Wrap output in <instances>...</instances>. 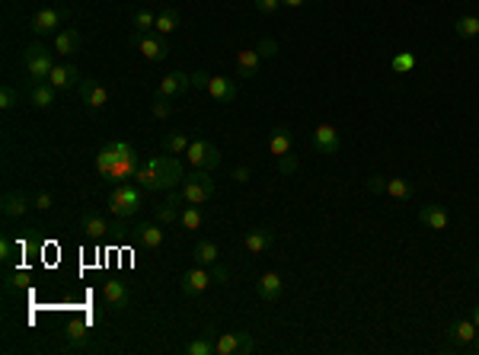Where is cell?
<instances>
[{
  "instance_id": "ee69618b",
  "label": "cell",
  "mask_w": 479,
  "mask_h": 355,
  "mask_svg": "<svg viewBox=\"0 0 479 355\" xmlns=\"http://www.w3.org/2000/svg\"><path fill=\"white\" fill-rule=\"evenodd\" d=\"M278 173H281V176H291V173H297V157H294V154L278 157Z\"/></svg>"
},
{
  "instance_id": "681fc988",
  "label": "cell",
  "mask_w": 479,
  "mask_h": 355,
  "mask_svg": "<svg viewBox=\"0 0 479 355\" xmlns=\"http://www.w3.org/2000/svg\"><path fill=\"white\" fill-rule=\"evenodd\" d=\"M211 275H214V285H227L231 282V269H224V266H211Z\"/></svg>"
},
{
  "instance_id": "836d02e7",
  "label": "cell",
  "mask_w": 479,
  "mask_h": 355,
  "mask_svg": "<svg viewBox=\"0 0 479 355\" xmlns=\"http://www.w3.org/2000/svg\"><path fill=\"white\" fill-rule=\"evenodd\" d=\"M202 221H205V215H202V208L198 205H185L183 211H179V225H183V231H198Z\"/></svg>"
},
{
  "instance_id": "4dcf8cb0",
  "label": "cell",
  "mask_w": 479,
  "mask_h": 355,
  "mask_svg": "<svg viewBox=\"0 0 479 355\" xmlns=\"http://www.w3.org/2000/svg\"><path fill=\"white\" fill-rule=\"evenodd\" d=\"M179 29V13H176L173 7H163L157 13V26H154V32H160V36H170V32H176Z\"/></svg>"
},
{
  "instance_id": "9c48e42d",
  "label": "cell",
  "mask_w": 479,
  "mask_h": 355,
  "mask_svg": "<svg viewBox=\"0 0 479 355\" xmlns=\"http://www.w3.org/2000/svg\"><path fill=\"white\" fill-rule=\"evenodd\" d=\"M214 349H218V355H249L256 349V343L246 330H233V333H221L214 339Z\"/></svg>"
},
{
  "instance_id": "f5cc1de1",
  "label": "cell",
  "mask_w": 479,
  "mask_h": 355,
  "mask_svg": "<svg viewBox=\"0 0 479 355\" xmlns=\"http://www.w3.org/2000/svg\"><path fill=\"white\" fill-rule=\"evenodd\" d=\"M470 320H473V323H476V327H479V304H476V308H473V314H470Z\"/></svg>"
},
{
  "instance_id": "e575fe53",
  "label": "cell",
  "mask_w": 479,
  "mask_h": 355,
  "mask_svg": "<svg viewBox=\"0 0 479 355\" xmlns=\"http://www.w3.org/2000/svg\"><path fill=\"white\" fill-rule=\"evenodd\" d=\"M189 144H192V141L185 138L183 131H170V135L163 138V154H185Z\"/></svg>"
},
{
  "instance_id": "f6af8a7d",
  "label": "cell",
  "mask_w": 479,
  "mask_h": 355,
  "mask_svg": "<svg viewBox=\"0 0 479 355\" xmlns=\"http://www.w3.org/2000/svg\"><path fill=\"white\" fill-rule=\"evenodd\" d=\"M368 192H374V196H380V192H387V176H380V173H374V176L368 179Z\"/></svg>"
},
{
  "instance_id": "d590c367",
  "label": "cell",
  "mask_w": 479,
  "mask_h": 355,
  "mask_svg": "<svg viewBox=\"0 0 479 355\" xmlns=\"http://www.w3.org/2000/svg\"><path fill=\"white\" fill-rule=\"evenodd\" d=\"M454 36H460V38L479 36V16H460V19H454Z\"/></svg>"
},
{
  "instance_id": "db71d44e",
  "label": "cell",
  "mask_w": 479,
  "mask_h": 355,
  "mask_svg": "<svg viewBox=\"0 0 479 355\" xmlns=\"http://www.w3.org/2000/svg\"><path fill=\"white\" fill-rule=\"evenodd\" d=\"M473 352H479V333H476V339H473Z\"/></svg>"
},
{
  "instance_id": "4316f807",
  "label": "cell",
  "mask_w": 479,
  "mask_h": 355,
  "mask_svg": "<svg viewBox=\"0 0 479 355\" xmlns=\"http://www.w3.org/2000/svg\"><path fill=\"white\" fill-rule=\"evenodd\" d=\"M259 65H262V55H259L256 48H243L237 55V74L240 77H256Z\"/></svg>"
},
{
  "instance_id": "ac0fdd59",
  "label": "cell",
  "mask_w": 479,
  "mask_h": 355,
  "mask_svg": "<svg viewBox=\"0 0 479 355\" xmlns=\"http://www.w3.org/2000/svg\"><path fill=\"white\" fill-rule=\"evenodd\" d=\"M192 87V74H185V71H173V74H166L163 80H160V87H157V93H163V96H179V93H185Z\"/></svg>"
},
{
  "instance_id": "2e32d148",
  "label": "cell",
  "mask_w": 479,
  "mask_h": 355,
  "mask_svg": "<svg viewBox=\"0 0 479 355\" xmlns=\"http://www.w3.org/2000/svg\"><path fill=\"white\" fill-rule=\"evenodd\" d=\"M77 90H80V100L90 106V109H102V106L109 103V90L102 84H96V80H80Z\"/></svg>"
},
{
  "instance_id": "ab89813d",
  "label": "cell",
  "mask_w": 479,
  "mask_h": 355,
  "mask_svg": "<svg viewBox=\"0 0 479 355\" xmlns=\"http://www.w3.org/2000/svg\"><path fill=\"white\" fill-rule=\"evenodd\" d=\"M150 113L157 115V119H166V115L173 113V103H170V96H163V93L154 96V103H150Z\"/></svg>"
},
{
  "instance_id": "cb8c5ba5",
  "label": "cell",
  "mask_w": 479,
  "mask_h": 355,
  "mask_svg": "<svg viewBox=\"0 0 479 355\" xmlns=\"http://www.w3.org/2000/svg\"><path fill=\"white\" fill-rule=\"evenodd\" d=\"M135 240L141 243V247H148V250H157V247H163V227L157 225H138L135 227Z\"/></svg>"
},
{
  "instance_id": "e0dca14e",
  "label": "cell",
  "mask_w": 479,
  "mask_h": 355,
  "mask_svg": "<svg viewBox=\"0 0 479 355\" xmlns=\"http://www.w3.org/2000/svg\"><path fill=\"white\" fill-rule=\"evenodd\" d=\"M419 221H422L425 227H432V231H447L451 215H447L444 205H422L419 208Z\"/></svg>"
},
{
  "instance_id": "52a82bcc",
  "label": "cell",
  "mask_w": 479,
  "mask_h": 355,
  "mask_svg": "<svg viewBox=\"0 0 479 355\" xmlns=\"http://www.w3.org/2000/svg\"><path fill=\"white\" fill-rule=\"evenodd\" d=\"M131 42L138 45V51L148 61H166L170 58V42H166V36H160V32H131Z\"/></svg>"
},
{
  "instance_id": "83f0119b",
  "label": "cell",
  "mask_w": 479,
  "mask_h": 355,
  "mask_svg": "<svg viewBox=\"0 0 479 355\" xmlns=\"http://www.w3.org/2000/svg\"><path fill=\"white\" fill-rule=\"evenodd\" d=\"M291 144H294V141H291V131H288V128H272V135H268V150L275 154V160L294 154Z\"/></svg>"
},
{
  "instance_id": "5bb4252c",
  "label": "cell",
  "mask_w": 479,
  "mask_h": 355,
  "mask_svg": "<svg viewBox=\"0 0 479 355\" xmlns=\"http://www.w3.org/2000/svg\"><path fill=\"white\" fill-rule=\"evenodd\" d=\"M65 346L71 352H83V349H90V327L83 323V320H71L65 327Z\"/></svg>"
},
{
  "instance_id": "ba28073f",
  "label": "cell",
  "mask_w": 479,
  "mask_h": 355,
  "mask_svg": "<svg viewBox=\"0 0 479 355\" xmlns=\"http://www.w3.org/2000/svg\"><path fill=\"white\" fill-rule=\"evenodd\" d=\"M80 231L90 237V240H102V237L119 234V231H125V227H121V218L106 221V218L96 215V211H83V215H80Z\"/></svg>"
},
{
  "instance_id": "11a10c76",
  "label": "cell",
  "mask_w": 479,
  "mask_h": 355,
  "mask_svg": "<svg viewBox=\"0 0 479 355\" xmlns=\"http://www.w3.org/2000/svg\"><path fill=\"white\" fill-rule=\"evenodd\" d=\"M473 269H476V272H479V260H476V266H473Z\"/></svg>"
},
{
  "instance_id": "816d5d0a",
  "label": "cell",
  "mask_w": 479,
  "mask_h": 355,
  "mask_svg": "<svg viewBox=\"0 0 479 355\" xmlns=\"http://www.w3.org/2000/svg\"><path fill=\"white\" fill-rule=\"evenodd\" d=\"M281 3H285V7H304L307 0H281Z\"/></svg>"
},
{
  "instance_id": "f1b7e54d",
  "label": "cell",
  "mask_w": 479,
  "mask_h": 355,
  "mask_svg": "<svg viewBox=\"0 0 479 355\" xmlns=\"http://www.w3.org/2000/svg\"><path fill=\"white\" fill-rule=\"evenodd\" d=\"M214 336H218V333L208 327V330H205V336L192 339V343L185 346V355H214V352H218V349H214Z\"/></svg>"
},
{
  "instance_id": "8fae6325",
  "label": "cell",
  "mask_w": 479,
  "mask_h": 355,
  "mask_svg": "<svg viewBox=\"0 0 479 355\" xmlns=\"http://www.w3.org/2000/svg\"><path fill=\"white\" fill-rule=\"evenodd\" d=\"M61 26H65V13H61V10H51V7L38 10L36 16L29 19V29H32L38 38L42 36H58Z\"/></svg>"
},
{
  "instance_id": "9a60e30c",
  "label": "cell",
  "mask_w": 479,
  "mask_h": 355,
  "mask_svg": "<svg viewBox=\"0 0 479 355\" xmlns=\"http://www.w3.org/2000/svg\"><path fill=\"white\" fill-rule=\"evenodd\" d=\"M29 208H32V198H29L26 192H16V189H13V192H3V198H0V211L7 218H23Z\"/></svg>"
},
{
  "instance_id": "ffe728a7",
  "label": "cell",
  "mask_w": 479,
  "mask_h": 355,
  "mask_svg": "<svg viewBox=\"0 0 479 355\" xmlns=\"http://www.w3.org/2000/svg\"><path fill=\"white\" fill-rule=\"evenodd\" d=\"M48 84L55 90H71L74 84H80V71L74 65H55L51 74H48Z\"/></svg>"
},
{
  "instance_id": "7c38bea8",
  "label": "cell",
  "mask_w": 479,
  "mask_h": 355,
  "mask_svg": "<svg viewBox=\"0 0 479 355\" xmlns=\"http://www.w3.org/2000/svg\"><path fill=\"white\" fill-rule=\"evenodd\" d=\"M314 148H316V154H326V157L339 154V148H342L339 131L332 128V125H316L314 128Z\"/></svg>"
},
{
  "instance_id": "603a6c76",
  "label": "cell",
  "mask_w": 479,
  "mask_h": 355,
  "mask_svg": "<svg viewBox=\"0 0 479 355\" xmlns=\"http://www.w3.org/2000/svg\"><path fill=\"white\" fill-rule=\"evenodd\" d=\"M272 243H275V231L262 225V227H256V231H249L246 240H243V247H246L249 253H266Z\"/></svg>"
},
{
  "instance_id": "5b68a950",
  "label": "cell",
  "mask_w": 479,
  "mask_h": 355,
  "mask_svg": "<svg viewBox=\"0 0 479 355\" xmlns=\"http://www.w3.org/2000/svg\"><path fill=\"white\" fill-rule=\"evenodd\" d=\"M179 189H183V196H185V205H202V202H208L214 196V179L208 170L195 167L192 173H185Z\"/></svg>"
},
{
  "instance_id": "7a4b0ae2",
  "label": "cell",
  "mask_w": 479,
  "mask_h": 355,
  "mask_svg": "<svg viewBox=\"0 0 479 355\" xmlns=\"http://www.w3.org/2000/svg\"><path fill=\"white\" fill-rule=\"evenodd\" d=\"M96 170H100L102 176H115V179L131 176L135 179V173L141 170V157H138V150H135V144H128V141H112V144H106V148L100 150Z\"/></svg>"
},
{
  "instance_id": "8d00e7d4",
  "label": "cell",
  "mask_w": 479,
  "mask_h": 355,
  "mask_svg": "<svg viewBox=\"0 0 479 355\" xmlns=\"http://www.w3.org/2000/svg\"><path fill=\"white\" fill-rule=\"evenodd\" d=\"M390 67H393V74H409V71H415V55L412 51H399V55H393Z\"/></svg>"
},
{
  "instance_id": "bcb514c9",
  "label": "cell",
  "mask_w": 479,
  "mask_h": 355,
  "mask_svg": "<svg viewBox=\"0 0 479 355\" xmlns=\"http://www.w3.org/2000/svg\"><path fill=\"white\" fill-rule=\"evenodd\" d=\"M253 3H256L259 13H278V10L285 7L281 0H253Z\"/></svg>"
},
{
  "instance_id": "f546056e",
  "label": "cell",
  "mask_w": 479,
  "mask_h": 355,
  "mask_svg": "<svg viewBox=\"0 0 479 355\" xmlns=\"http://www.w3.org/2000/svg\"><path fill=\"white\" fill-rule=\"evenodd\" d=\"M218 256H221V250H218V243L214 240H198L195 243V262H198V266H214Z\"/></svg>"
},
{
  "instance_id": "f35d334b",
  "label": "cell",
  "mask_w": 479,
  "mask_h": 355,
  "mask_svg": "<svg viewBox=\"0 0 479 355\" xmlns=\"http://www.w3.org/2000/svg\"><path fill=\"white\" fill-rule=\"evenodd\" d=\"M179 211H183L179 205L163 202V205H157V221H160V225H176V221H179Z\"/></svg>"
},
{
  "instance_id": "277c9868",
  "label": "cell",
  "mask_w": 479,
  "mask_h": 355,
  "mask_svg": "<svg viewBox=\"0 0 479 355\" xmlns=\"http://www.w3.org/2000/svg\"><path fill=\"white\" fill-rule=\"evenodd\" d=\"M23 67H26V74L32 84H45L48 74H51V67H55V55H51L42 42H32V45L23 51Z\"/></svg>"
},
{
  "instance_id": "d6a6232c",
  "label": "cell",
  "mask_w": 479,
  "mask_h": 355,
  "mask_svg": "<svg viewBox=\"0 0 479 355\" xmlns=\"http://www.w3.org/2000/svg\"><path fill=\"white\" fill-rule=\"evenodd\" d=\"M154 26H157V13H150V10H138L135 16H131V32H154Z\"/></svg>"
},
{
  "instance_id": "484cf974",
  "label": "cell",
  "mask_w": 479,
  "mask_h": 355,
  "mask_svg": "<svg viewBox=\"0 0 479 355\" xmlns=\"http://www.w3.org/2000/svg\"><path fill=\"white\" fill-rule=\"evenodd\" d=\"M55 96H58V90L51 84H32V90H29V103L36 106V109H51L55 106Z\"/></svg>"
},
{
  "instance_id": "30bf717a",
  "label": "cell",
  "mask_w": 479,
  "mask_h": 355,
  "mask_svg": "<svg viewBox=\"0 0 479 355\" xmlns=\"http://www.w3.org/2000/svg\"><path fill=\"white\" fill-rule=\"evenodd\" d=\"M185 157H189V163L198 170H214L221 163V150L214 148L211 141H192L189 150H185Z\"/></svg>"
},
{
  "instance_id": "6da1fadb",
  "label": "cell",
  "mask_w": 479,
  "mask_h": 355,
  "mask_svg": "<svg viewBox=\"0 0 479 355\" xmlns=\"http://www.w3.org/2000/svg\"><path fill=\"white\" fill-rule=\"evenodd\" d=\"M135 179H138V186L148 189V192H163V189L183 186L185 167L176 154H163V157H150L148 163H141Z\"/></svg>"
},
{
  "instance_id": "d6986e66",
  "label": "cell",
  "mask_w": 479,
  "mask_h": 355,
  "mask_svg": "<svg viewBox=\"0 0 479 355\" xmlns=\"http://www.w3.org/2000/svg\"><path fill=\"white\" fill-rule=\"evenodd\" d=\"M281 291H285V282H281L278 272H266V275H259L256 295L262 301H278V298H281Z\"/></svg>"
},
{
  "instance_id": "7dc6e473",
  "label": "cell",
  "mask_w": 479,
  "mask_h": 355,
  "mask_svg": "<svg viewBox=\"0 0 479 355\" xmlns=\"http://www.w3.org/2000/svg\"><path fill=\"white\" fill-rule=\"evenodd\" d=\"M55 205V198H51V192H38L36 198H32V208H38V211H48V208Z\"/></svg>"
},
{
  "instance_id": "7bdbcfd3",
  "label": "cell",
  "mask_w": 479,
  "mask_h": 355,
  "mask_svg": "<svg viewBox=\"0 0 479 355\" xmlns=\"http://www.w3.org/2000/svg\"><path fill=\"white\" fill-rule=\"evenodd\" d=\"M256 51H259V55H262V58H278V42H275V38H259V45H256Z\"/></svg>"
},
{
  "instance_id": "f907efd6",
  "label": "cell",
  "mask_w": 479,
  "mask_h": 355,
  "mask_svg": "<svg viewBox=\"0 0 479 355\" xmlns=\"http://www.w3.org/2000/svg\"><path fill=\"white\" fill-rule=\"evenodd\" d=\"M249 176H253V173H249V167H237V170L231 173L233 183H249Z\"/></svg>"
},
{
  "instance_id": "44dd1931",
  "label": "cell",
  "mask_w": 479,
  "mask_h": 355,
  "mask_svg": "<svg viewBox=\"0 0 479 355\" xmlns=\"http://www.w3.org/2000/svg\"><path fill=\"white\" fill-rule=\"evenodd\" d=\"M476 333H479V327L473 323L470 317H467V320H454L451 327H447V336H451L454 346H470L473 339H476Z\"/></svg>"
},
{
  "instance_id": "b9f144b4",
  "label": "cell",
  "mask_w": 479,
  "mask_h": 355,
  "mask_svg": "<svg viewBox=\"0 0 479 355\" xmlns=\"http://www.w3.org/2000/svg\"><path fill=\"white\" fill-rule=\"evenodd\" d=\"M23 288H29V272H16V275L7 279V295H16Z\"/></svg>"
},
{
  "instance_id": "8992f818",
  "label": "cell",
  "mask_w": 479,
  "mask_h": 355,
  "mask_svg": "<svg viewBox=\"0 0 479 355\" xmlns=\"http://www.w3.org/2000/svg\"><path fill=\"white\" fill-rule=\"evenodd\" d=\"M211 285H214L211 266H195V269L179 275V291H183L185 298H198V295H205Z\"/></svg>"
},
{
  "instance_id": "1f68e13d",
  "label": "cell",
  "mask_w": 479,
  "mask_h": 355,
  "mask_svg": "<svg viewBox=\"0 0 479 355\" xmlns=\"http://www.w3.org/2000/svg\"><path fill=\"white\" fill-rule=\"evenodd\" d=\"M412 183L409 179H403V176H397V179H387V196L390 198H397V202H409L412 198Z\"/></svg>"
},
{
  "instance_id": "7402d4cb",
  "label": "cell",
  "mask_w": 479,
  "mask_h": 355,
  "mask_svg": "<svg viewBox=\"0 0 479 355\" xmlns=\"http://www.w3.org/2000/svg\"><path fill=\"white\" fill-rule=\"evenodd\" d=\"M208 93H211L214 103H233V100H237V84H233L231 77H214L211 74Z\"/></svg>"
},
{
  "instance_id": "d4e9b609",
  "label": "cell",
  "mask_w": 479,
  "mask_h": 355,
  "mask_svg": "<svg viewBox=\"0 0 479 355\" xmlns=\"http://www.w3.org/2000/svg\"><path fill=\"white\" fill-rule=\"evenodd\" d=\"M80 51V32L77 29H61L55 36V55H77Z\"/></svg>"
},
{
  "instance_id": "c3c4849f",
  "label": "cell",
  "mask_w": 479,
  "mask_h": 355,
  "mask_svg": "<svg viewBox=\"0 0 479 355\" xmlns=\"http://www.w3.org/2000/svg\"><path fill=\"white\" fill-rule=\"evenodd\" d=\"M208 84H211V74H208V71H195V74H192V87H195V90H208Z\"/></svg>"
},
{
  "instance_id": "60d3db41",
  "label": "cell",
  "mask_w": 479,
  "mask_h": 355,
  "mask_svg": "<svg viewBox=\"0 0 479 355\" xmlns=\"http://www.w3.org/2000/svg\"><path fill=\"white\" fill-rule=\"evenodd\" d=\"M16 106H19L16 87H3V90H0V109H3V113H10V109H16Z\"/></svg>"
},
{
  "instance_id": "4fadbf2b",
  "label": "cell",
  "mask_w": 479,
  "mask_h": 355,
  "mask_svg": "<svg viewBox=\"0 0 479 355\" xmlns=\"http://www.w3.org/2000/svg\"><path fill=\"white\" fill-rule=\"evenodd\" d=\"M102 301H106V308L109 310H125L128 308V301H131V295H128V285L125 282H106L102 285Z\"/></svg>"
},
{
  "instance_id": "74e56055",
  "label": "cell",
  "mask_w": 479,
  "mask_h": 355,
  "mask_svg": "<svg viewBox=\"0 0 479 355\" xmlns=\"http://www.w3.org/2000/svg\"><path fill=\"white\" fill-rule=\"evenodd\" d=\"M19 250H23L19 243H13L10 237H0V262H3V266H13V260H16Z\"/></svg>"
},
{
  "instance_id": "3957f363",
  "label": "cell",
  "mask_w": 479,
  "mask_h": 355,
  "mask_svg": "<svg viewBox=\"0 0 479 355\" xmlns=\"http://www.w3.org/2000/svg\"><path fill=\"white\" fill-rule=\"evenodd\" d=\"M141 205H144V189L138 186V183H119V186L109 192V211L115 218H131L138 215Z\"/></svg>"
}]
</instances>
